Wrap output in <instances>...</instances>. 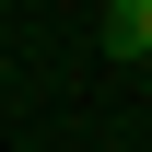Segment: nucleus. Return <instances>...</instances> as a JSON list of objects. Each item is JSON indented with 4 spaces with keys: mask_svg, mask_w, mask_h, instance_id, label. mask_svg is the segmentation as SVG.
<instances>
[{
    "mask_svg": "<svg viewBox=\"0 0 152 152\" xmlns=\"http://www.w3.org/2000/svg\"><path fill=\"white\" fill-rule=\"evenodd\" d=\"M105 58H152V0H105Z\"/></svg>",
    "mask_w": 152,
    "mask_h": 152,
    "instance_id": "1",
    "label": "nucleus"
}]
</instances>
